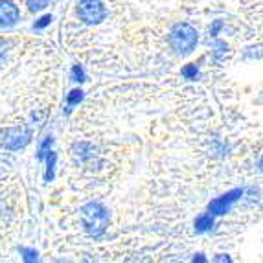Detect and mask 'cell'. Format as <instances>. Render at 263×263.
I'll return each instance as SVG.
<instances>
[{
    "instance_id": "obj_1",
    "label": "cell",
    "mask_w": 263,
    "mask_h": 263,
    "mask_svg": "<svg viewBox=\"0 0 263 263\" xmlns=\"http://www.w3.org/2000/svg\"><path fill=\"white\" fill-rule=\"evenodd\" d=\"M81 221L90 237H101L109 228V210L101 202H87L81 208Z\"/></svg>"
},
{
    "instance_id": "obj_2",
    "label": "cell",
    "mask_w": 263,
    "mask_h": 263,
    "mask_svg": "<svg viewBox=\"0 0 263 263\" xmlns=\"http://www.w3.org/2000/svg\"><path fill=\"white\" fill-rule=\"evenodd\" d=\"M199 43V33L197 30L188 24V22H179L171 28L170 33V46L175 50L179 55H188L195 50Z\"/></svg>"
},
{
    "instance_id": "obj_3",
    "label": "cell",
    "mask_w": 263,
    "mask_h": 263,
    "mask_svg": "<svg viewBox=\"0 0 263 263\" xmlns=\"http://www.w3.org/2000/svg\"><path fill=\"white\" fill-rule=\"evenodd\" d=\"M31 142V131L26 125H15L0 133V147L8 151H21Z\"/></svg>"
},
{
    "instance_id": "obj_4",
    "label": "cell",
    "mask_w": 263,
    "mask_h": 263,
    "mask_svg": "<svg viewBox=\"0 0 263 263\" xmlns=\"http://www.w3.org/2000/svg\"><path fill=\"white\" fill-rule=\"evenodd\" d=\"M78 15L85 24H100L105 21L107 8L101 0H78Z\"/></svg>"
},
{
    "instance_id": "obj_5",
    "label": "cell",
    "mask_w": 263,
    "mask_h": 263,
    "mask_svg": "<svg viewBox=\"0 0 263 263\" xmlns=\"http://www.w3.org/2000/svg\"><path fill=\"white\" fill-rule=\"evenodd\" d=\"M74 157L78 158L83 166L90 167V170H98L100 167V153H98V147L94 144H88V142H79L74 145Z\"/></svg>"
},
{
    "instance_id": "obj_6",
    "label": "cell",
    "mask_w": 263,
    "mask_h": 263,
    "mask_svg": "<svg viewBox=\"0 0 263 263\" xmlns=\"http://www.w3.org/2000/svg\"><path fill=\"white\" fill-rule=\"evenodd\" d=\"M243 197V190L241 188H236V190H230L228 193H224V195H221V197L214 199V201H210V204H208V212H210L212 215H223L227 214L230 208L236 204L239 199Z\"/></svg>"
},
{
    "instance_id": "obj_7",
    "label": "cell",
    "mask_w": 263,
    "mask_h": 263,
    "mask_svg": "<svg viewBox=\"0 0 263 263\" xmlns=\"http://www.w3.org/2000/svg\"><path fill=\"white\" fill-rule=\"evenodd\" d=\"M18 18H21V11L17 4L11 0H0V26L11 28L17 24Z\"/></svg>"
},
{
    "instance_id": "obj_8",
    "label": "cell",
    "mask_w": 263,
    "mask_h": 263,
    "mask_svg": "<svg viewBox=\"0 0 263 263\" xmlns=\"http://www.w3.org/2000/svg\"><path fill=\"white\" fill-rule=\"evenodd\" d=\"M214 228V215L210 214V212H206V214H201L195 219V232L197 234H204L208 232V230H212Z\"/></svg>"
},
{
    "instance_id": "obj_9",
    "label": "cell",
    "mask_w": 263,
    "mask_h": 263,
    "mask_svg": "<svg viewBox=\"0 0 263 263\" xmlns=\"http://www.w3.org/2000/svg\"><path fill=\"white\" fill-rule=\"evenodd\" d=\"M83 96H85V92L81 90V88H74V90H72V92L66 96V114L70 112L72 107L79 105V103L83 101Z\"/></svg>"
},
{
    "instance_id": "obj_10",
    "label": "cell",
    "mask_w": 263,
    "mask_h": 263,
    "mask_svg": "<svg viewBox=\"0 0 263 263\" xmlns=\"http://www.w3.org/2000/svg\"><path fill=\"white\" fill-rule=\"evenodd\" d=\"M44 158H46V173H44V180H46V182H50V180L53 179V170H55L57 157H55V153L50 149L48 153L44 155Z\"/></svg>"
},
{
    "instance_id": "obj_11",
    "label": "cell",
    "mask_w": 263,
    "mask_h": 263,
    "mask_svg": "<svg viewBox=\"0 0 263 263\" xmlns=\"http://www.w3.org/2000/svg\"><path fill=\"white\" fill-rule=\"evenodd\" d=\"M50 2H52V0H26V6L31 13H39V11H43Z\"/></svg>"
},
{
    "instance_id": "obj_12",
    "label": "cell",
    "mask_w": 263,
    "mask_h": 263,
    "mask_svg": "<svg viewBox=\"0 0 263 263\" xmlns=\"http://www.w3.org/2000/svg\"><path fill=\"white\" fill-rule=\"evenodd\" d=\"M52 144H53V138H52V136H46L43 144L39 145V151H37V158H39V160H44V155H46L50 151Z\"/></svg>"
},
{
    "instance_id": "obj_13",
    "label": "cell",
    "mask_w": 263,
    "mask_h": 263,
    "mask_svg": "<svg viewBox=\"0 0 263 263\" xmlns=\"http://www.w3.org/2000/svg\"><path fill=\"white\" fill-rule=\"evenodd\" d=\"M182 76H184L186 79H190V81H195L199 76L197 65H186L184 68H182Z\"/></svg>"
},
{
    "instance_id": "obj_14",
    "label": "cell",
    "mask_w": 263,
    "mask_h": 263,
    "mask_svg": "<svg viewBox=\"0 0 263 263\" xmlns=\"http://www.w3.org/2000/svg\"><path fill=\"white\" fill-rule=\"evenodd\" d=\"M70 76H72V79H74V81H78V83H83L85 79H87V76H85V70H83V68H81L79 65H74V66H72Z\"/></svg>"
},
{
    "instance_id": "obj_15",
    "label": "cell",
    "mask_w": 263,
    "mask_h": 263,
    "mask_svg": "<svg viewBox=\"0 0 263 263\" xmlns=\"http://www.w3.org/2000/svg\"><path fill=\"white\" fill-rule=\"evenodd\" d=\"M52 21H53L52 15H43V17H41L39 21L33 24V28H35V30H44L46 26H50V24H52Z\"/></svg>"
},
{
    "instance_id": "obj_16",
    "label": "cell",
    "mask_w": 263,
    "mask_h": 263,
    "mask_svg": "<svg viewBox=\"0 0 263 263\" xmlns=\"http://www.w3.org/2000/svg\"><path fill=\"white\" fill-rule=\"evenodd\" d=\"M21 254L24 256L26 261H37V250L35 249H21Z\"/></svg>"
},
{
    "instance_id": "obj_17",
    "label": "cell",
    "mask_w": 263,
    "mask_h": 263,
    "mask_svg": "<svg viewBox=\"0 0 263 263\" xmlns=\"http://www.w3.org/2000/svg\"><path fill=\"white\" fill-rule=\"evenodd\" d=\"M6 53H8V43L4 39H0V63L6 59Z\"/></svg>"
},
{
    "instance_id": "obj_18",
    "label": "cell",
    "mask_w": 263,
    "mask_h": 263,
    "mask_svg": "<svg viewBox=\"0 0 263 263\" xmlns=\"http://www.w3.org/2000/svg\"><path fill=\"white\" fill-rule=\"evenodd\" d=\"M221 28H223V21H215V22H214V26H212V30H210V33L215 37L217 33H219Z\"/></svg>"
},
{
    "instance_id": "obj_19",
    "label": "cell",
    "mask_w": 263,
    "mask_h": 263,
    "mask_svg": "<svg viewBox=\"0 0 263 263\" xmlns=\"http://www.w3.org/2000/svg\"><path fill=\"white\" fill-rule=\"evenodd\" d=\"M215 261H230V258H228V256H224V254H219L217 256V258H214Z\"/></svg>"
},
{
    "instance_id": "obj_20",
    "label": "cell",
    "mask_w": 263,
    "mask_h": 263,
    "mask_svg": "<svg viewBox=\"0 0 263 263\" xmlns=\"http://www.w3.org/2000/svg\"><path fill=\"white\" fill-rule=\"evenodd\" d=\"M193 261H206V258H202V254H197L193 258Z\"/></svg>"
}]
</instances>
